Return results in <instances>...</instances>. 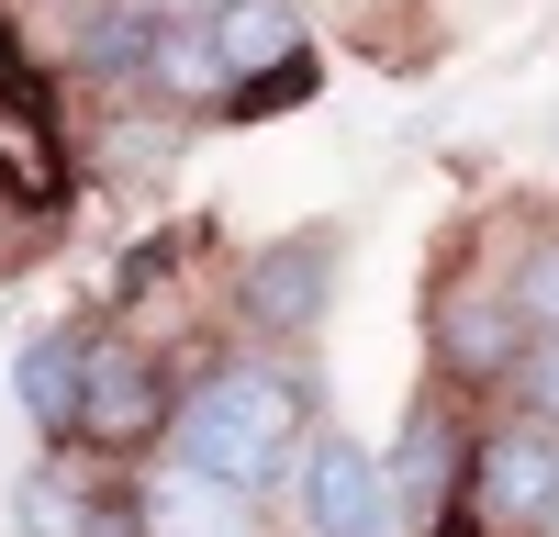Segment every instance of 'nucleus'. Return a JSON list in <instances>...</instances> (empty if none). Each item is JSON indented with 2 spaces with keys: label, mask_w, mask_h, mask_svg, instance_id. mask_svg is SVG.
Returning <instances> with one entry per match:
<instances>
[{
  "label": "nucleus",
  "mask_w": 559,
  "mask_h": 537,
  "mask_svg": "<svg viewBox=\"0 0 559 537\" xmlns=\"http://www.w3.org/2000/svg\"><path fill=\"white\" fill-rule=\"evenodd\" d=\"M302 370L280 347H247V358H213V370H191L168 392V437L157 460L202 470L224 492H247V504H269V492H292V460H302Z\"/></svg>",
  "instance_id": "obj_1"
},
{
  "label": "nucleus",
  "mask_w": 559,
  "mask_h": 537,
  "mask_svg": "<svg viewBox=\"0 0 559 537\" xmlns=\"http://www.w3.org/2000/svg\"><path fill=\"white\" fill-rule=\"evenodd\" d=\"M168 437V370L134 336H102L90 325V358H79V437L90 460H134V448H157Z\"/></svg>",
  "instance_id": "obj_2"
},
{
  "label": "nucleus",
  "mask_w": 559,
  "mask_h": 537,
  "mask_svg": "<svg viewBox=\"0 0 559 537\" xmlns=\"http://www.w3.org/2000/svg\"><path fill=\"white\" fill-rule=\"evenodd\" d=\"M292 515H302V537H403V526H392L381 448H358L347 426H313V437H302V460H292Z\"/></svg>",
  "instance_id": "obj_3"
},
{
  "label": "nucleus",
  "mask_w": 559,
  "mask_h": 537,
  "mask_svg": "<svg viewBox=\"0 0 559 537\" xmlns=\"http://www.w3.org/2000/svg\"><path fill=\"white\" fill-rule=\"evenodd\" d=\"M459 470H471V437H459L448 392H426V403L403 415L392 460H381V481H392V526H403V537H437L448 504H459Z\"/></svg>",
  "instance_id": "obj_4"
},
{
  "label": "nucleus",
  "mask_w": 559,
  "mask_h": 537,
  "mask_svg": "<svg viewBox=\"0 0 559 537\" xmlns=\"http://www.w3.org/2000/svg\"><path fill=\"white\" fill-rule=\"evenodd\" d=\"M426 336H437V370H448V381H503V370L526 358L515 302H503V281H481V268H448V281H437Z\"/></svg>",
  "instance_id": "obj_5"
},
{
  "label": "nucleus",
  "mask_w": 559,
  "mask_h": 537,
  "mask_svg": "<svg viewBox=\"0 0 559 537\" xmlns=\"http://www.w3.org/2000/svg\"><path fill=\"white\" fill-rule=\"evenodd\" d=\"M0 191L12 202H57L68 191V146H57V102H45V79L23 68V45L0 34Z\"/></svg>",
  "instance_id": "obj_6"
},
{
  "label": "nucleus",
  "mask_w": 559,
  "mask_h": 537,
  "mask_svg": "<svg viewBox=\"0 0 559 537\" xmlns=\"http://www.w3.org/2000/svg\"><path fill=\"white\" fill-rule=\"evenodd\" d=\"M123 515L134 537H269V504H247V492H224L202 470H179V460H146L123 481Z\"/></svg>",
  "instance_id": "obj_7"
},
{
  "label": "nucleus",
  "mask_w": 559,
  "mask_h": 537,
  "mask_svg": "<svg viewBox=\"0 0 559 537\" xmlns=\"http://www.w3.org/2000/svg\"><path fill=\"white\" fill-rule=\"evenodd\" d=\"M202 34H213L224 102H236V90H258V79H280V68H302V0H213Z\"/></svg>",
  "instance_id": "obj_8"
},
{
  "label": "nucleus",
  "mask_w": 559,
  "mask_h": 537,
  "mask_svg": "<svg viewBox=\"0 0 559 537\" xmlns=\"http://www.w3.org/2000/svg\"><path fill=\"white\" fill-rule=\"evenodd\" d=\"M324 281H336V236H292V247H269L247 268V325L280 347V336H313V313H324Z\"/></svg>",
  "instance_id": "obj_9"
},
{
  "label": "nucleus",
  "mask_w": 559,
  "mask_h": 537,
  "mask_svg": "<svg viewBox=\"0 0 559 537\" xmlns=\"http://www.w3.org/2000/svg\"><path fill=\"white\" fill-rule=\"evenodd\" d=\"M79 358H90V325H45L23 347V370H12V392H23V415H34L45 448L79 437Z\"/></svg>",
  "instance_id": "obj_10"
},
{
  "label": "nucleus",
  "mask_w": 559,
  "mask_h": 537,
  "mask_svg": "<svg viewBox=\"0 0 559 537\" xmlns=\"http://www.w3.org/2000/svg\"><path fill=\"white\" fill-rule=\"evenodd\" d=\"M157 23H168V12H146V0H90V12H79V68H90V79H146Z\"/></svg>",
  "instance_id": "obj_11"
},
{
  "label": "nucleus",
  "mask_w": 559,
  "mask_h": 537,
  "mask_svg": "<svg viewBox=\"0 0 559 537\" xmlns=\"http://www.w3.org/2000/svg\"><path fill=\"white\" fill-rule=\"evenodd\" d=\"M146 90H168V102H224V68H213V34H202V12L157 23V45H146Z\"/></svg>",
  "instance_id": "obj_12"
},
{
  "label": "nucleus",
  "mask_w": 559,
  "mask_h": 537,
  "mask_svg": "<svg viewBox=\"0 0 559 537\" xmlns=\"http://www.w3.org/2000/svg\"><path fill=\"white\" fill-rule=\"evenodd\" d=\"M503 302H515L526 336H559V236H526L515 268H503Z\"/></svg>",
  "instance_id": "obj_13"
},
{
  "label": "nucleus",
  "mask_w": 559,
  "mask_h": 537,
  "mask_svg": "<svg viewBox=\"0 0 559 537\" xmlns=\"http://www.w3.org/2000/svg\"><path fill=\"white\" fill-rule=\"evenodd\" d=\"M503 381H515V415L559 437V336H526V358H515Z\"/></svg>",
  "instance_id": "obj_14"
}]
</instances>
